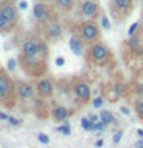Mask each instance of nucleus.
<instances>
[{"label":"nucleus","instance_id":"1a4fd4ad","mask_svg":"<svg viewBox=\"0 0 143 148\" xmlns=\"http://www.w3.org/2000/svg\"><path fill=\"white\" fill-rule=\"evenodd\" d=\"M72 91H74V96H76L82 103L89 102L91 94H92L91 86L88 85L86 82H76V83H74V86H72Z\"/></svg>","mask_w":143,"mask_h":148},{"label":"nucleus","instance_id":"473e14b6","mask_svg":"<svg viewBox=\"0 0 143 148\" xmlns=\"http://www.w3.org/2000/svg\"><path fill=\"white\" fill-rule=\"evenodd\" d=\"M8 68L12 71V69L16 68V60H9V62H8Z\"/></svg>","mask_w":143,"mask_h":148},{"label":"nucleus","instance_id":"f257e3e1","mask_svg":"<svg viewBox=\"0 0 143 148\" xmlns=\"http://www.w3.org/2000/svg\"><path fill=\"white\" fill-rule=\"evenodd\" d=\"M17 100V86L12 77L5 71L0 69V105L5 108H12Z\"/></svg>","mask_w":143,"mask_h":148},{"label":"nucleus","instance_id":"e433bc0d","mask_svg":"<svg viewBox=\"0 0 143 148\" xmlns=\"http://www.w3.org/2000/svg\"><path fill=\"white\" fill-rule=\"evenodd\" d=\"M137 136L138 139H143V130H137Z\"/></svg>","mask_w":143,"mask_h":148},{"label":"nucleus","instance_id":"4be33fe9","mask_svg":"<svg viewBox=\"0 0 143 148\" xmlns=\"http://www.w3.org/2000/svg\"><path fill=\"white\" fill-rule=\"evenodd\" d=\"M103 103H105V99L101 96H97V97L92 99V106H94V108H101Z\"/></svg>","mask_w":143,"mask_h":148},{"label":"nucleus","instance_id":"ea45409f","mask_svg":"<svg viewBox=\"0 0 143 148\" xmlns=\"http://www.w3.org/2000/svg\"><path fill=\"white\" fill-rule=\"evenodd\" d=\"M8 2H14V0H8Z\"/></svg>","mask_w":143,"mask_h":148},{"label":"nucleus","instance_id":"b1692460","mask_svg":"<svg viewBox=\"0 0 143 148\" xmlns=\"http://www.w3.org/2000/svg\"><path fill=\"white\" fill-rule=\"evenodd\" d=\"M138 28H140V23H138V22H134L132 25H131V28L128 29V36H129V37L136 36V31L138 29Z\"/></svg>","mask_w":143,"mask_h":148},{"label":"nucleus","instance_id":"a878e982","mask_svg":"<svg viewBox=\"0 0 143 148\" xmlns=\"http://www.w3.org/2000/svg\"><path fill=\"white\" fill-rule=\"evenodd\" d=\"M37 139H39V142L43 143V145H48V143H49V137L46 136L45 133H40L39 136H37Z\"/></svg>","mask_w":143,"mask_h":148},{"label":"nucleus","instance_id":"393cba45","mask_svg":"<svg viewBox=\"0 0 143 148\" xmlns=\"http://www.w3.org/2000/svg\"><path fill=\"white\" fill-rule=\"evenodd\" d=\"M122 136H123L122 130H117V131L114 133V136H112V143H114V145H117V143L122 140Z\"/></svg>","mask_w":143,"mask_h":148},{"label":"nucleus","instance_id":"6ab92c4d","mask_svg":"<svg viewBox=\"0 0 143 148\" xmlns=\"http://www.w3.org/2000/svg\"><path fill=\"white\" fill-rule=\"evenodd\" d=\"M57 131L62 133L63 136H69V134H71V127H69L68 122H65V123H62V125H59V127H57Z\"/></svg>","mask_w":143,"mask_h":148},{"label":"nucleus","instance_id":"f03ea898","mask_svg":"<svg viewBox=\"0 0 143 148\" xmlns=\"http://www.w3.org/2000/svg\"><path fill=\"white\" fill-rule=\"evenodd\" d=\"M88 57L94 65H106L111 60V53L109 48L106 46L103 42H97V43L91 45L89 49H88Z\"/></svg>","mask_w":143,"mask_h":148},{"label":"nucleus","instance_id":"4c0bfd02","mask_svg":"<svg viewBox=\"0 0 143 148\" xmlns=\"http://www.w3.org/2000/svg\"><path fill=\"white\" fill-rule=\"evenodd\" d=\"M20 8H22V9H26V8H28L26 2H20Z\"/></svg>","mask_w":143,"mask_h":148},{"label":"nucleus","instance_id":"aec40b11","mask_svg":"<svg viewBox=\"0 0 143 148\" xmlns=\"http://www.w3.org/2000/svg\"><path fill=\"white\" fill-rule=\"evenodd\" d=\"M82 128L85 130V131H94V123H92L88 117H83L82 119Z\"/></svg>","mask_w":143,"mask_h":148},{"label":"nucleus","instance_id":"412c9836","mask_svg":"<svg viewBox=\"0 0 143 148\" xmlns=\"http://www.w3.org/2000/svg\"><path fill=\"white\" fill-rule=\"evenodd\" d=\"M138 43H140V37L138 36H132L131 39L128 40V46L131 49H138Z\"/></svg>","mask_w":143,"mask_h":148},{"label":"nucleus","instance_id":"cd10ccee","mask_svg":"<svg viewBox=\"0 0 143 148\" xmlns=\"http://www.w3.org/2000/svg\"><path fill=\"white\" fill-rule=\"evenodd\" d=\"M136 111H137L138 117L143 119V100H140V102H137V103H136Z\"/></svg>","mask_w":143,"mask_h":148},{"label":"nucleus","instance_id":"423d86ee","mask_svg":"<svg viewBox=\"0 0 143 148\" xmlns=\"http://www.w3.org/2000/svg\"><path fill=\"white\" fill-rule=\"evenodd\" d=\"M111 8H112V14H115L118 18L128 17L134 8V0H112Z\"/></svg>","mask_w":143,"mask_h":148},{"label":"nucleus","instance_id":"a211bd4d","mask_svg":"<svg viewBox=\"0 0 143 148\" xmlns=\"http://www.w3.org/2000/svg\"><path fill=\"white\" fill-rule=\"evenodd\" d=\"M12 28L14 26L2 16V12H0V32H8V31H11Z\"/></svg>","mask_w":143,"mask_h":148},{"label":"nucleus","instance_id":"9d476101","mask_svg":"<svg viewBox=\"0 0 143 148\" xmlns=\"http://www.w3.org/2000/svg\"><path fill=\"white\" fill-rule=\"evenodd\" d=\"M35 91L40 97L48 99V97H51L54 92V82L51 80V79H40V80L35 83Z\"/></svg>","mask_w":143,"mask_h":148},{"label":"nucleus","instance_id":"7c9ffc66","mask_svg":"<svg viewBox=\"0 0 143 148\" xmlns=\"http://www.w3.org/2000/svg\"><path fill=\"white\" fill-rule=\"evenodd\" d=\"M55 65H57V66H63V65H65V59L63 57H57V59H55Z\"/></svg>","mask_w":143,"mask_h":148},{"label":"nucleus","instance_id":"5701e85b","mask_svg":"<svg viewBox=\"0 0 143 148\" xmlns=\"http://www.w3.org/2000/svg\"><path fill=\"white\" fill-rule=\"evenodd\" d=\"M101 28H103L105 31H109L111 29V22L109 18L105 16V14H101Z\"/></svg>","mask_w":143,"mask_h":148},{"label":"nucleus","instance_id":"f3484780","mask_svg":"<svg viewBox=\"0 0 143 148\" xmlns=\"http://www.w3.org/2000/svg\"><path fill=\"white\" fill-rule=\"evenodd\" d=\"M112 92H114V100H117L115 97H122L125 92H126V85L122 82H117V83H114V86H112Z\"/></svg>","mask_w":143,"mask_h":148},{"label":"nucleus","instance_id":"6e6552de","mask_svg":"<svg viewBox=\"0 0 143 148\" xmlns=\"http://www.w3.org/2000/svg\"><path fill=\"white\" fill-rule=\"evenodd\" d=\"M0 12H2V16L12 26H16V23L18 22V11H17V6L14 5V2H8V0L6 2H2L0 3Z\"/></svg>","mask_w":143,"mask_h":148},{"label":"nucleus","instance_id":"ddd939ff","mask_svg":"<svg viewBox=\"0 0 143 148\" xmlns=\"http://www.w3.org/2000/svg\"><path fill=\"white\" fill-rule=\"evenodd\" d=\"M69 48H71L72 54L77 56V57H82L83 54H85V42H83L80 37L77 36H71L69 37Z\"/></svg>","mask_w":143,"mask_h":148},{"label":"nucleus","instance_id":"7ed1b4c3","mask_svg":"<svg viewBox=\"0 0 143 148\" xmlns=\"http://www.w3.org/2000/svg\"><path fill=\"white\" fill-rule=\"evenodd\" d=\"M78 37H80L85 43H89V45L97 43L100 39L99 25H97L94 20H86V22L80 23V26H78Z\"/></svg>","mask_w":143,"mask_h":148},{"label":"nucleus","instance_id":"20e7f679","mask_svg":"<svg viewBox=\"0 0 143 148\" xmlns=\"http://www.w3.org/2000/svg\"><path fill=\"white\" fill-rule=\"evenodd\" d=\"M40 42L37 39H26L22 43V62H32V60L45 59L40 49Z\"/></svg>","mask_w":143,"mask_h":148},{"label":"nucleus","instance_id":"72a5a7b5","mask_svg":"<svg viewBox=\"0 0 143 148\" xmlns=\"http://www.w3.org/2000/svg\"><path fill=\"white\" fill-rule=\"evenodd\" d=\"M120 111H122V114H129V110H128V106H122V108H120Z\"/></svg>","mask_w":143,"mask_h":148},{"label":"nucleus","instance_id":"4468645a","mask_svg":"<svg viewBox=\"0 0 143 148\" xmlns=\"http://www.w3.org/2000/svg\"><path fill=\"white\" fill-rule=\"evenodd\" d=\"M51 116H52L54 120H57V122H66L68 117L71 116V111H69L66 106H54L52 110H51Z\"/></svg>","mask_w":143,"mask_h":148},{"label":"nucleus","instance_id":"58836bf2","mask_svg":"<svg viewBox=\"0 0 143 148\" xmlns=\"http://www.w3.org/2000/svg\"><path fill=\"white\" fill-rule=\"evenodd\" d=\"M39 2H46V0H39Z\"/></svg>","mask_w":143,"mask_h":148},{"label":"nucleus","instance_id":"2f4dec72","mask_svg":"<svg viewBox=\"0 0 143 148\" xmlns=\"http://www.w3.org/2000/svg\"><path fill=\"white\" fill-rule=\"evenodd\" d=\"M8 119H9V116L6 113H3V111H0V120H5V122H8Z\"/></svg>","mask_w":143,"mask_h":148},{"label":"nucleus","instance_id":"dca6fc26","mask_svg":"<svg viewBox=\"0 0 143 148\" xmlns=\"http://www.w3.org/2000/svg\"><path fill=\"white\" fill-rule=\"evenodd\" d=\"M99 117H100V120H101V122H103L105 125L115 123V117H114V114L111 113L109 110H101L100 114H99Z\"/></svg>","mask_w":143,"mask_h":148},{"label":"nucleus","instance_id":"39448f33","mask_svg":"<svg viewBox=\"0 0 143 148\" xmlns=\"http://www.w3.org/2000/svg\"><path fill=\"white\" fill-rule=\"evenodd\" d=\"M32 16H34V18L37 22L46 23V25L52 20V11H51V8L45 2H37L34 5V8H32Z\"/></svg>","mask_w":143,"mask_h":148},{"label":"nucleus","instance_id":"c9c22d12","mask_svg":"<svg viewBox=\"0 0 143 148\" xmlns=\"http://www.w3.org/2000/svg\"><path fill=\"white\" fill-rule=\"evenodd\" d=\"M103 143H105V142H103V139H99V140L95 142V147H97V148H100V147H103Z\"/></svg>","mask_w":143,"mask_h":148},{"label":"nucleus","instance_id":"9b49d317","mask_svg":"<svg viewBox=\"0 0 143 148\" xmlns=\"http://www.w3.org/2000/svg\"><path fill=\"white\" fill-rule=\"evenodd\" d=\"M63 34V26L62 23L57 20H51L48 25H46V36L51 40H59Z\"/></svg>","mask_w":143,"mask_h":148},{"label":"nucleus","instance_id":"c85d7f7f","mask_svg":"<svg viewBox=\"0 0 143 148\" xmlns=\"http://www.w3.org/2000/svg\"><path fill=\"white\" fill-rule=\"evenodd\" d=\"M8 122L11 123L12 127H18V125H20V120H18V119H16V117H12V116H9Z\"/></svg>","mask_w":143,"mask_h":148},{"label":"nucleus","instance_id":"c756f323","mask_svg":"<svg viewBox=\"0 0 143 148\" xmlns=\"http://www.w3.org/2000/svg\"><path fill=\"white\" fill-rule=\"evenodd\" d=\"M88 119H89L92 123H97V122H99V120H100V117H99V116H97V114H89V116H88Z\"/></svg>","mask_w":143,"mask_h":148},{"label":"nucleus","instance_id":"2eb2a0df","mask_svg":"<svg viewBox=\"0 0 143 148\" xmlns=\"http://www.w3.org/2000/svg\"><path fill=\"white\" fill-rule=\"evenodd\" d=\"M54 3L62 11H71L76 5V0H54Z\"/></svg>","mask_w":143,"mask_h":148},{"label":"nucleus","instance_id":"bb28decb","mask_svg":"<svg viewBox=\"0 0 143 148\" xmlns=\"http://www.w3.org/2000/svg\"><path fill=\"white\" fill-rule=\"evenodd\" d=\"M106 127H108V125H105L101 120H99L97 123H94V131H105Z\"/></svg>","mask_w":143,"mask_h":148},{"label":"nucleus","instance_id":"f704fd0d","mask_svg":"<svg viewBox=\"0 0 143 148\" xmlns=\"http://www.w3.org/2000/svg\"><path fill=\"white\" fill-rule=\"evenodd\" d=\"M136 148H143V139H138V140H137Z\"/></svg>","mask_w":143,"mask_h":148},{"label":"nucleus","instance_id":"0eeeda50","mask_svg":"<svg viewBox=\"0 0 143 148\" xmlns=\"http://www.w3.org/2000/svg\"><path fill=\"white\" fill-rule=\"evenodd\" d=\"M80 14L88 20H94L100 16V6L94 0H82L80 2Z\"/></svg>","mask_w":143,"mask_h":148},{"label":"nucleus","instance_id":"f8f14e48","mask_svg":"<svg viewBox=\"0 0 143 148\" xmlns=\"http://www.w3.org/2000/svg\"><path fill=\"white\" fill-rule=\"evenodd\" d=\"M16 86H17V97H20L22 100H31L34 97V88L29 83L16 82Z\"/></svg>","mask_w":143,"mask_h":148}]
</instances>
